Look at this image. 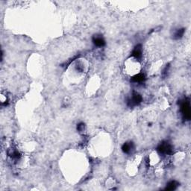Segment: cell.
I'll return each instance as SVG.
<instances>
[{
	"label": "cell",
	"mask_w": 191,
	"mask_h": 191,
	"mask_svg": "<svg viewBox=\"0 0 191 191\" xmlns=\"http://www.w3.org/2000/svg\"><path fill=\"white\" fill-rule=\"evenodd\" d=\"M181 111L183 116V118L185 120L190 119V102L188 100H184L181 104Z\"/></svg>",
	"instance_id": "1"
},
{
	"label": "cell",
	"mask_w": 191,
	"mask_h": 191,
	"mask_svg": "<svg viewBox=\"0 0 191 191\" xmlns=\"http://www.w3.org/2000/svg\"><path fill=\"white\" fill-rule=\"evenodd\" d=\"M158 152L162 155H170L173 153V146L167 142H163L157 149Z\"/></svg>",
	"instance_id": "2"
},
{
	"label": "cell",
	"mask_w": 191,
	"mask_h": 191,
	"mask_svg": "<svg viewBox=\"0 0 191 191\" xmlns=\"http://www.w3.org/2000/svg\"><path fill=\"white\" fill-rule=\"evenodd\" d=\"M142 101H143V98H142L141 95L136 93V92H134L132 98L128 100V105L131 107V108H132V107L140 105L142 102Z\"/></svg>",
	"instance_id": "3"
},
{
	"label": "cell",
	"mask_w": 191,
	"mask_h": 191,
	"mask_svg": "<svg viewBox=\"0 0 191 191\" xmlns=\"http://www.w3.org/2000/svg\"><path fill=\"white\" fill-rule=\"evenodd\" d=\"M93 43L95 46H98V47H103L105 46V40L104 38L101 36H98V35H95L93 37Z\"/></svg>",
	"instance_id": "4"
},
{
	"label": "cell",
	"mask_w": 191,
	"mask_h": 191,
	"mask_svg": "<svg viewBox=\"0 0 191 191\" xmlns=\"http://www.w3.org/2000/svg\"><path fill=\"white\" fill-rule=\"evenodd\" d=\"M131 56L135 58V59H140L142 57V47L141 45L138 44L135 46L134 50L132 51Z\"/></svg>",
	"instance_id": "5"
},
{
	"label": "cell",
	"mask_w": 191,
	"mask_h": 191,
	"mask_svg": "<svg viewBox=\"0 0 191 191\" xmlns=\"http://www.w3.org/2000/svg\"><path fill=\"white\" fill-rule=\"evenodd\" d=\"M146 80V76L143 73H139L131 79V82L134 83H142Z\"/></svg>",
	"instance_id": "6"
},
{
	"label": "cell",
	"mask_w": 191,
	"mask_h": 191,
	"mask_svg": "<svg viewBox=\"0 0 191 191\" xmlns=\"http://www.w3.org/2000/svg\"><path fill=\"white\" fill-rule=\"evenodd\" d=\"M134 149V144L132 142H129V143H125L122 146V151L124 153L129 154L131 152L132 149Z\"/></svg>",
	"instance_id": "7"
},
{
	"label": "cell",
	"mask_w": 191,
	"mask_h": 191,
	"mask_svg": "<svg viewBox=\"0 0 191 191\" xmlns=\"http://www.w3.org/2000/svg\"><path fill=\"white\" fill-rule=\"evenodd\" d=\"M179 184L176 181H171L166 184V187L165 188L166 190H175L178 187H179Z\"/></svg>",
	"instance_id": "8"
},
{
	"label": "cell",
	"mask_w": 191,
	"mask_h": 191,
	"mask_svg": "<svg viewBox=\"0 0 191 191\" xmlns=\"http://www.w3.org/2000/svg\"><path fill=\"white\" fill-rule=\"evenodd\" d=\"M185 32V29L184 28H180L178 29L176 32H175L174 35H173V38L176 40H179V39L182 38L184 36V34Z\"/></svg>",
	"instance_id": "9"
},
{
	"label": "cell",
	"mask_w": 191,
	"mask_h": 191,
	"mask_svg": "<svg viewBox=\"0 0 191 191\" xmlns=\"http://www.w3.org/2000/svg\"><path fill=\"white\" fill-rule=\"evenodd\" d=\"M85 125L83 123V122H80L79 124L77 125V130L79 132H83L84 129H85Z\"/></svg>",
	"instance_id": "10"
}]
</instances>
